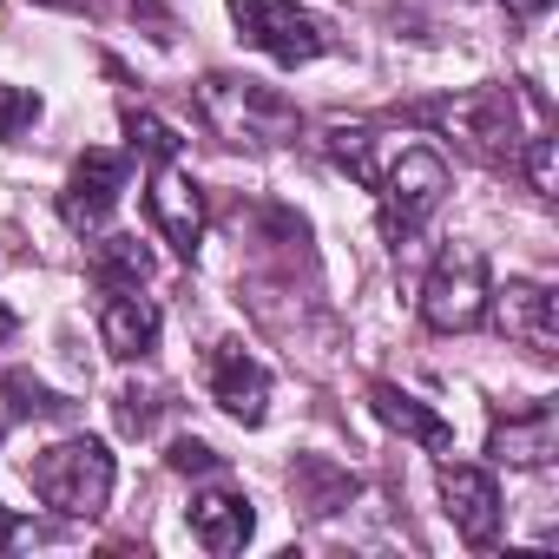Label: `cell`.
I'll list each match as a JSON object with an SVG mask.
<instances>
[{
    "instance_id": "obj_1",
    "label": "cell",
    "mask_w": 559,
    "mask_h": 559,
    "mask_svg": "<svg viewBox=\"0 0 559 559\" xmlns=\"http://www.w3.org/2000/svg\"><path fill=\"white\" fill-rule=\"evenodd\" d=\"M27 480H34V493H40L53 513L93 520V513L112 500V454H106V441L73 435V441H53V448L27 467Z\"/></svg>"
},
{
    "instance_id": "obj_2",
    "label": "cell",
    "mask_w": 559,
    "mask_h": 559,
    "mask_svg": "<svg viewBox=\"0 0 559 559\" xmlns=\"http://www.w3.org/2000/svg\"><path fill=\"white\" fill-rule=\"evenodd\" d=\"M487 297H493L487 257H480L474 243H454V250L435 257L428 284H421V317H428V330L454 336V330H474V323L487 317Z\"/></svg>"
},
{
    "instance_id": "obj_3",
    "label": "cell",
    "mask_w": 559,
    "mask_h": 559,
    "mask_svg": "<svg viewBox=\"0 0 559 559\" xmlns=\"http://www.w3.org/2000/svg\"><path fill=\"white\" fill-rule=\"evenodd\" d=\"M382 185V230L402 243V237H415L435 211H441V198H448V165H441V152H428V145H402V158L389 165V178H376Z\"/></svg>"
},
{
    "instance_id": "obj_4",
    "label": "cell",
    "mask_w": 559,
    "mask_h": 559,
    "mask_svg": "<svg viewBox=\"0 0 559 559\" xmlns=\"http://www.w3.org/2000/svg\"><path fill=\"white\" fill-rule=\"evenodd\" d=\"M230 14L243 27L250 47H263L276 67H304L330 47V27L304 8H290V0H230Z\"/></svg>"
},
{
    "instance_id": "obj_5",
    "label": "cell",
    "mask_w": 559,
    "mask_h": 559,
    "mask_svg": "<svg viewBox=\"0 0 559 559\" xmlns=\"http://www.w3.org/2000/svg\"><path fill=\"white\" fill-rule=\"evenodd\" d=\"M204 106H211V119H217L224 139H276V132L297 126V112L276 99L270 86L230 80V73H211V80H204Z\"/></svg>"
},
{
    "instance_id": "obj_6",
    "label": "cell",
    "mask_w": 559,
    "mask_h": 559,
    "mask_svg": "<svg viewBox=\"0 0 559 559\" xmlns=\"http://www.w3.org/2000/svg\"><path fill=\"white\" fill-rule=\"evenodd\" d=\"M132 185V158L126 152H80V165H73V178H67V198H60V211H67V224L73 230H99L106 217H112V204H119V191Z\"/></svg>"
},
{
    "instance_id": "obj_7",
    "label": "cell",
    "mask_w": 559,
    "mask_h": 559,
    "mask_svg": "<svg viewBox=\"0 0 559 559\" xmlns=\"http://www.w3.org/2000/svg\"><path fill=\"white\" fill-rule=\"evenodd\" d=\"M441 500H448V520L461 526L467 546H493L500 539V487H493L487 467L441 461Z\"/></svg>"
},
{
    "instance_id": "obj_8",
    "label": "cell",
    "mask_w": 559,
    "mask_h": 559,
    "mask_svg": "<svg viewBox=\"0 0 559 559\" xmlns=\"http://www.w3.org/2000/svg\"><path fill=\"white\" fill-rule=\"evenodd\" d=\"M145 217H152V230H158L178 257H198V237H204V198H198V185H191L178 165H152Z\"/></svg>"
},
{
    "instance_id": "obj_9",
    "label": "cell",
    "mask_w": 559,
    "mask_h": 559,
    "mask_svg": "<svg viewBox=\"0 0 559 559\" xmlns=\"http://www.w3.org/2000/svg\"><path fill=\"white\" fill-rule=\"evenodd\" d=\"M211 395H217L224 415H237L243 428H257L263 408H270V376H263V362H250L237 343H217V356H211Z\"/></svg>"
},
{
    "instance_id": "obj_10",
    "label": "cell",
    "mask_w": 559,
    "mask_h": 559,
    "mask_svg": "<svg viewBox=\"0 0 559 559\" xmlns=\"http://www.w3.org/2000/svg\"><path fill=\"white\" fill-rule=\"evenodd\" d=\"M552 441H559L552 402H526L507 421H493V461H507V467H546L552 461Z\"/></svg>"
},
{
    "instance_id": "obj_11",
    "label": "cell",
    "mask_w": 559,
    "mask_h": 559,
    "mask_svg": "<svg viewBox=\"0 0 559 559\" xmlns=\"http://www.w3.org/2000/svg\"><path fill=\"white\" fill-rule=\"evenodd\" d=\"M99 343L119 356V362H139L158 349V304H145L139 290H112L106 310H99Z\"/></svg>"
},
{
    "instance_id": "obj_12",
    "label": "cell",
    "mask_w": 559,
    "mask_h": 559,
    "mask_svg": "<svg viewBox=\"0 0 559 559\" xmlns=\"http://www.w3.org/2000/svg\"><path fill=\"white\" fill-rule=\"evenodd\" d=\"M191 533H198V546H211V552H243V539L257 533V513H250L243 493L211 487V493L191 500Z\"/></svg>"
},
{
    "instance_id": "obj_13",
    "label": "cell",
    "mask_w": 559,
    "mask_h": 559,
    "mask_svg": "<svg viewBox=\"0 0 559 559\" xmlns=\"http://www.w3.org/2000/svg\"><path fill=\"white\" fill-rule=\"evenodd\" d=\"M500 323H507V336L526 343L533 356H552V349H559V323H552V290H546V284H507Z\"/></svg>"
},
{
    "instance_id": "obj_14",
    "label": "cell",
    "mask_w": 559,
    "mask_h": 559,
    "mask_svg": "<svg viewBox=\"0 0 559 559\" xmlns=\"http://www.w3.org/2000/svg\"><path fill=\"white\" fill-rule=\"evenodd\" d=\"M369 402H376V415H382L395 435H408V441H421V448H435V454H454V428H448L428 402H415L408 389L376 382V389H369Z\"/></svg>"
},
{
    "instance_id": "obj_15",
    "label": "cell",
    "mask_w": 559,
    "mask_h": 559,
    "mask_svg": "<svg viewBox=\"0 0 559 559\" xmlns=\"http://www.w3.org/2000/svg\"><path fill=\"white\" fill-rule=\"evenodd\" d=\"M448 119L480 145V152H513V93H474L461 106H448Z\"/></svg>"
},
{
    "instance_id": "obj_16",
    "label": "cell",
    "mask_w": 559,
    "mask_h": 559,
    "mask_svg": "<svg viewBox=\"0 0 559 559\" xmlns=\"http://www.w3.org/2000/svg\"><path fill=\"white\" fill-rule=\"evenodd\" d=\"M290 480H297V500H304L310 513H336V507H349V493H356V480H349L336 461H323V454H304Z\"/></svg>"
},
{
    "instance_id": "obj_17",
    "label": "cell",
    "mask_w": 559,
    "mask_h": 559,
    "mask_svg": "<svg viewBox=\"0 0 559 559\" xmlns=\"http://www.w3.org/2000/svg\"><path fill=\"white\" fill-rule=\"evenodd\" d=\"M93 276H99L106 290H139L145 276H152V250L139 237H106L93 250Z\"/></svg>"
},
{
    "instance_id": "obj_18",
    "label": "cell",
    "mask_w": 559,
    "mask_h": 559,
    "mask_svg": "<svg viewBox=\"0 0 559 559\" xmlns=\"http://www.w3.org/2000/svg\"><path fill=\"white\" fill-rule=\"evenodd\" d=\"M126 132H132V152H145L152 165H178L185 158V139L158 112H126Z\"/></svg>"
},
{
    "instance_id": "obj_19",
    "label": "cell",
    "mask_w": 559,
    "mask_h": 559,
    "mask_svg": "<svg viewBox=\"0 0 559 559\" xmlns=\"http://www.w3.org/2000/svg\"><path fill=\"white\" fill-rule=\"evenodd\" d=\"M0 395H14V415H40V421H60V415L73 408L67 395H53V389H47V382H34L27 369H14L8 382H0Z\"/></svg>"
},
{
    "instance_id": "obj_20",
    "label": "cell",
    "mask_w": 559,
    "mask_h": 559,
    "mask_svg": "<svg viewBox=\"0 0 559 559\" xmlns=\"http://www.w3.org/2000/svg\"><path fill=\"white\" fill-rule=\"evenodd\" d=\"M165 461H171V474H217V467H224V454H217L211 441H198V435H178V441L165 448Z\"/></svg>"
},
{
    "instance_id": "obj_21",
    "label": "cell",
    "mask_w": 559,
    "mask_h": 559,
    "mask_svg": "<svg viewBox=\"0 0 559 559\" xmlns=\"http://www.w3.org/2000/svg\"><path fill=\"white\" fill-rule=\"evenodd\" d=\"M40 119V99L27 93V86H8L0 80V139H14V132H27Z\"/></svg>"
},
{
    "instance_id": "obj_22",
    "label": "cell",
    "mask_w": 559,
    "mask_h": 559,
    "mask_svg": "<svg viewBox=\"0 0 559 559\" xmlns=\"http://www.w3.org/2000/svg\"><path fill=\"white\" fill-rule=\"evenodd\" d=\"M112 408H119V435H145V428L158 421V408H165V402H158L152 389H119V402H112Z\"/></svg>"
},
{
    "instance_id": "obj_23",
    "label": "cell",
    "mask_w": 559,
    "mask_h": 559,
    "mask_svg": "<svg viewBox=\"0 0 559 559\" xmlns=\"http://www.w3.org/2000/svg\"><path fill=\"white\" fill-rule=\"evenodd\" d=\"M526 178H533V191H539V198L552 191V139H546V132L526 145Z\"/></svg>"
},
{
    "instance_id": "obj_24",
    "label": "cell",
    "mask_w": 559,
    "mask_h": 559,
    "mask_svg": "<svg viewBox=\"0 0 559 559\" xmlns=\"http://www.w3.org/2000/svg\"><path fill=\"white\" fill-rule=\"evenodd\" d=\"M552 0H507V14H546Z\"/></svg>"
},
{
    "instance_id": "obj_25",
    "label": "cell",
    "mask_w": 559,
    "mask_h": 559,
    "mask_svg": "<svg viewBox=\"0 0 559 559\" xmlns=\"http://www.w3.org/2000/svg\"><path fill=\"white\" fill-rule=\"evenodd\" d=\"M21 533H27V526H21V520H8V507H0V539H21Z\"/></svg>"
},
{
    "instance_id": "obj_26",
    "label": "cell",
    "mask_w": 559,
    "mask_h": 559,
    "mask_svg": "<svg viewBox=\"0 0 559 559\" xmlns=\"http://www.w3.org/2000/svg\"><path fill=\"white\" fill-rule=\"evenodd\" d=\"M0 336H14V310H0Z\"/></svg>"
},
{
    "instance_id": "obj_27",
    "label": "cell",
    "mask_w": 559,
    "mask_h": 559,
    "mask_svg": "<svg viewBox=\"0 0 559 559\" xmlns=\"http://www.w3.org/2000/svg\"><path fill=\"white\" fill-rule=\"evenodd\" d=\"M40 8H73V0H40Z\"/></svg>"
},
{
    "instance_id": "obj_28",
    "label": "cell",
    "mask_w": 559,
    "mask_h": 559,
    "mask_svg": "<svg viewBox=\"0 0 559 559\" xmlns=\"http://www.w3.org/2000/svg\"><path fill=\"white\" fill-rule=\"evenodd\" d=\"M0 435H8V415H0Z\"/></svg>"
}]
</instances>
